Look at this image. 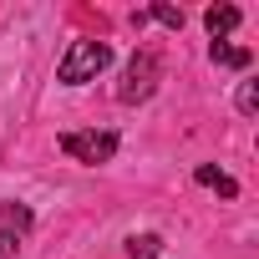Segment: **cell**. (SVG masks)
<instances>
[{
	"mask_svg": "<svg viewBox=\"0 0 259 259\" xmlns=\"http://www.w3.org/2000/svg\"><path fill=\"white\" fill-rule=\"evenodd\" d=\"M158 56L153 51H138L133 61H127V71H122V81H117V102H127V107H138V102H148L153 97V87H158Z\"/></svg>",
	"mask_w": 259,
	"mask_h": 259,
	"instance_id": "7a4b0ae2",
	"label": "cell"
},
{
	"mask_svg": "<svg viewBox=\"0 0 259 259\" xmlns=\"http://www.w3.org/2000/svg\"><path fill=\"white\" fill-rule=\"evenodd\" d=\"M203 26H208V36L219 41V36H229V31L239 26V11H234V6H208V11H203Z\"/></svg>",
	"mask_w": 259,
	"mask_h": 259,
	"instance_id": "5b68a950",
	"label": "cell"
},
{
	"mask_svg": "<svg viewBox=\"0 0 259 259\" xmlns=\"http://www.w3.org/2000/svg\"><path fill=\"white\" fill-rule=\"evenodd\" d=\"M31 208L26 203H0V259H11L21 244H26V234H31Z\"/></svg>",
	"mask_w": 259,
	"mask_h": 259,
	"instance_id": "277c9868",
	"label": "cell"
},
{
	"mask_svg": "<svg viewBox=\"0 0 259 259\" xmlns=\"http://www.w3.org/2000/svg\"><path fill=\"white\" fill-rule=\"evenodd\" d=\"M148 16H153V21H163V26H173V31H183V21H188L178 6H153ZM148 16H143V21H148Z\"/></svg>",
	"mask_w": 259,
	"mask_h": 259,
	"instance_id": "9c48e42d",
	"label": "cell"
},
{
	"mask_svg": "<svg viewBox=\"0 0 259 259\" xmlns=\"http://www.w3.org/2000/svg\"><path fill=\"white\" fill-rule=\"evenodd\" d=\"M61 153L66 158H76V163H112V153H117V133H107V127H102V133H97V127H92V133H61Z\"/></svg>",
	"mask_w": 259,
	"mask_h": 259,
	"instance_id": "3957f363",
	"label": "cell"
},
{
	"mask_svg": "<svg viewBox=\"0 0 259 259\" xmlns=\"http://www.w3.org/2000/svg\"><path fill=\"white\" fill-rule=\"evenodd\" d=\"M254 107H259V81H244V87H239V112L254 117Z\"/></svg>",
	"mask_w": 259,
	"mask_h": 259,
	"instance_id": "30bf717a",
	"label": "cell"
},
{
	"mask_svg": "<svg viewBox=\"0 0 259 259\" xmlns=\"http://www.w3.org/2000/svg\"><path fill=\"white\" fill-rule=\"evenodd\" d=\"M127 254H133V259H158L163 254V239L158 234H133V239H127Z\"/></svg>",
	"mask_w": 259,
	"mask_h": 259,
	"instance_id": "ba28073f",
	"label": "cell"
},
{
	"mask_svg": "<svg viewBox=\"0 0 259 259\" xmlns=\"http://www.w3.org/2000/svg\"><path fill=\"white\" fill-rule=\"evenodd\" d=\"M193 178H198V183H203V188H219V193H224V198H234V193H239V183H234V178H229V173H219V168H213V163H203V168H198V173H193Z\"/></svg>",
	"mask_w": 259,
	"mask_h": 259,
	"instance_id": "52a82bcc",
	"label": "cell"
},
{
	"mask_svg": "<svg viewBox=\"0 0 259 259\" xmlns=\"http://www.w3.org/2000/svg\"><path fill=\"white\" fill-rule=\"evenodd\" d=\"M208 56H213L219 66H234V71H244V66L254 61V51H244V46H224V41H213V46H208Z\"/></svg>",
	"mask_w": 259,
	"mask_h": 259,
	"instance_id": "8992f818",
	"label": "cell"
},
{
	"mask_svg": "<svg viewBox=\"0 0 259 259\" xmlns=\"http://www.w3.org/2000/svg\"><path fill=\"white\" fill-rule=\"evenodd\" d=\"M107 66H112V46L107 41H71L61 66H56V76H61V87H81V81H97Z\"/></svg>",
	"mask_w": 259,
	"mask_h": 259,
	"instance_id": "6da1fadb",
	"label": "cell"
}]
</instances>
